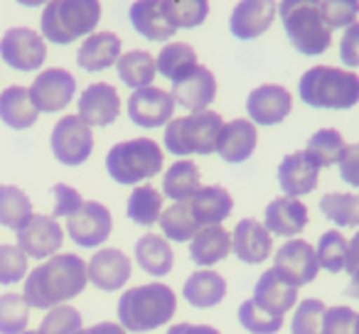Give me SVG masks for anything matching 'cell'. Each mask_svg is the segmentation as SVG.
Returning <instances> with one entry per match:
<instances>
[{"label":"cell","instance_id":"cell-1","mask_svg":"<svg viewBox=\"0 0 359 334\" xmlns=\"http://www.w3.org/2000/svg\"><path fill=\"white\" fill-rule=\"evenodd\" d=\"M86 263L76 253H57L47 263L37 265L25 280V302L37 309L60 307L86 288Z\"/></svg>","mask_w":359,"mask_h":334},{"label":"cell","instance_id":"cell-2","mask_svg":"<svg viewBox=\"0 0 359 334\" xmlns=\"http://www.w3.org/2000/svg\"><path fill=\"white\" fill-rule=\"evenodd\" d=\"M177 298L163 283L130 288L118 300V322L126 332H153L175 317Z\"/></svg>","mask_w":359,"mask_h":334},{"label":"cell","instance_id":"cell-3","mask_svg":"<svg viewBox=\"0 0 359 334\" xmlns=\"http://www.w3.org/2000/svg\"><path fill=\"white\" fill-rule=\"evenodd\" d=\"M300 101L310 109L347 111L359 104V74L337 67H313L298 81Z\"/></svg>","mask_w":359,"mask_h":334},{"label":"cell","instance_id":"cell-4","mask_svg":"<svg viewBox=\"0 0 359 334\" xmlns=\"http://www.w3.org/2000/svg\"><path fill=\"white\" fill-rule=\"evenodd\" d=\"M101 20V6L96 0H55L42 13V40L55 45H72L79 37L94 35Z\"/></svg>","mask_w":359,"mask_h":334},{"label":"cell","instance_id":"cell-5","mask_svg":"<svg viewBox=\"0 0 359 334\" xmlns=\"http://www.w3.org/2000/svg\"><path fill=\"white\" fill-rule=\"evenodd\" d=\"M285 35L290 45L305 57H318L327 52L332 42V30L320 13L318 0H285L278 6Z\"/></svg>","mask_w":359,"mask_h":334},{"label":"cell","instance_id":"cell-6","mask_svg":"<svg viewBox=\"0 0 359 334\" xmlns=\"http://www.w3.org/2000/svg\"><path fill=\"white\" fill-rule=\"evenodd\" d=\"M163 170V150L155 140L135 138L116 143L106 155V172L118 185H138Z\"/></svg>","mask_w":359,"mask_h":334},{"label":"cell","instance_id":"cell-7","mask_svg":"<svg viewBox=\"0 0 359 334\" xmlns=\"http://www.w3.org/2000/svg\"><path fill=\"white\" fill-rule=\"evenodd\" d=\"M224 125L219 113L200 111L185 118H172L165 128V150L172 155H212L217 150V138Z\"/></svg>","mask_w":359,"mask_h":334},{"label":"cell","instance_id":"cell-8","mask_svg":"<svg viewBox=\"0 0 359 334\" xmlns=\"http://www.w3.org/2000/svg\"><path fill=\"white\" fill-rule=\"evenodd\" d=\"M50 145L57 162L67 165V167H76V165H84L91 158L94 133L79 116H65L52 128Z\"/></svg>","mask_w":359,"mask_h":334},{"label":"cell","instance_id":"cell-9","mask_svg":"<svg viewBox=\"0 0 359 334\" xmlns=\"http://www.w3.org/2000/svg\"><path fill=\"white\" fill-rule=\"evenodd\" d=\"M0 57L15 71H37L47 60V45L40 32L13 27L0 40Z\"/></svg>","mask_w":359,"mask_h":334},{"label":"cell","instance_id":"cell-10","mask_svg":"<svg viewBox=\"0 0 359 334\" xmlns=\"http://www.w3.org/2000/svg\"><path fill=\"white\" fill-rule=\"evenodd\" d=\"M27 91L37 113H57V111H65L74 99L76 79L72 76V71L55 67V69L40 71Z\"/></svg>","mask_w":359,"mask_h":334},{"label":"cell","instance_id":"cell-11","mask_svg":"<svg viewBox=\"0 0 359 334\" xmlns=\"http://www.w3.org/2000/svg\"><path fill=\"white\" fill-rule=\"evenodd\" d=\"M114 229L111 211L99 202H84L74 214L67 219V234L81 249H96L106 244Z\"/></svg>","mask_w":359,"mask_h":334},{"label":"cell","instance_id":"cell-12","mask_svg":"<svg viewBox=\"0 0 359 334\" xmlns=\"http://www.w3.org/2000/svg\"><path fill=\"white\" fill-rule=\"evenodd\" d=\"M18 234V249L27 256V258H52L57 256V251L62 249V241H65V231L57 224V219L45 214H32Z\"/></svg>","mask_w":359,"mask_h":334},{"label":"cell","instance_id":"cell-13","mask_svg":"<svg viewBox=\"0 0 359 334\" xmlns=\"http://www.w3.org/2000/svg\"><path fill=\"white\" fill-rule=\"evenodd\" d=\"M276 270L288 280L290 285H308L318 278V256L315 249L303 239H290L288 244H283L276 251Z\"/></svg>","mask_w":359,"mask_h":334},{"label":"cell","instance_id":"cell-14","mask_svg":"<svg viewBox=\"0 0 359 334\" xmlns=\"http://www.w3.org/2000/svg\"><path fill=\"white\" fill-rule=\"evenodd\" d=\"M293 111V96L278 84H264L246 99V113L254 125H278Z\"/></svg>","mask_w":359,"mask_h":334},{"label":"cell","instance_id":"cell-15","mask_svg":"<svg viewBox=\"0 0 359 334\" xmlns=\"http://www.w3.org/2000/svg\"><path fill=\"white\" fill-rule=\"evenodd\" d=\"M172 96L168 91L158 89V86L138 89L128 99V118L138 128H160V125L170 123L172 120Z\"/></svg>","mask_w":359,"mask_h":334},{"label":"cell","instance_id":"cell-16","mask_svg":"<svg viewBox=\"0 0 359 334\" xmlns=\"http://www.w3.org/2000/svg\"><path fill=\"white\" fill-rule=\"evenodd\" d=\"M121 113V99L118 91L111 84H91L81 91L79 96V118L86 125H96V128H106V125L116 123Z\"/></svg>","mask_w":359,"mask_h":334},{"label":"cell","instance_id":"cell-17","mask_svg":"<svg viewBox=\"0 0 359 334\" xmlns=\"http://www.w3.org/2000/svg\"><path fill=\"white\" fill-rule=\"evenodd\" d=\"M231 251L246 265H259L273 251V239L259 219H241L231 234Z\"/></svg>","mask_w":359,"mask_h":334},{"label":"cell","instance_id":"cell-18","mask_svg":"<svg viewBox=\"0 0 359 334\" xmlns=\"http://www.w3.org/2000/svg\"><path fill=\"white\" fill-rule=\"evenodd\" d=\"M256 143H259V130L251 120L236 118L222 125L219 138H217V150L219 158L229 165H239L254 155Z\"/></svg>","mask_w":359,"mask_h":334},{"label":"cell","instance_id":"cell-19","mask_svg":"<svg viewBox=\"0 0 359 334\" xmlns=\"http://www.w3.org/2000/svg\"><path fill=\"white\" fill-rule=\"evenodd\" d=\"M86 275L99 290L114 293L130 280V260L118 249H101L86 265Z\"/></svg>","mask_w":359,"mask_h":334},{"label":"cell","instance_id":"cell-20","mask_svg":"<svg viewBox=\"0 0 359 334\" xmlns=\"http://www.w3.org/2000/svg\"><path fill=\"white\" fill-rule=\"evenodd\" d=\"M251 300H254L261 309H266L269 314L283 317V314L288 312L290 307H295V302H298V288L290 285L276 268H269L256 280L254 298Z\"/></svg>","mask_w":359,"mask_h":334},{"label":"cell","instance_id":"cell-21","mask_svg":"<svg viewBox=\"0 0 359 334\" xmlns=\"http://www.w3.org/2000/svg\"><path fill=\"white\" fill-rule=\"evenodd\" d=\"M170 96L185 111L200 113V111H207V106L217 99V79L207 67L197 64V69L192 74H187L177 84H172V94Z\"/></svg>","mask_w":359,"mask_h":334},{"label":"cell","instance_id":"cell-22","mask_svg":"<svg viewBox=\"0 0 359 334\" xmlns=\"http://www.w3.org/2000/svg\"><path fill=\"white\" fill-rule=\"evenodd\" d=\"M276 3L271 0H244L234 8L229 18V30L236 40H256L261 37L276 18Z\"/></svg>","mask_w":359,"mask_h":334},{"label":"cell","instance_id":"cell-23","mask_svg":"<svg viewBox=\"0 0 359 334\" xmlns=\"http://www.w3.org/2000/svg\"><path fill=\"white\" fill-rule=\"evenodd\" d=\"M320 167L305 153H290L278 165V185L285 197L298 200L318 187Z\"/></svg>","mask_w":359,"mask_h":334},{"label":"cell","instance_id":"cell-24","mask_svg":"<svg viewBox=\"0 0 359 334\" xmlns=\"http://www.w3.org/2000/svg\"><path fill=\"white\" fill-rule=\"evenodd\" d=\"M128 20L133 30L150 42H165L177 32L165 11V0H138L128 8Z\"/></svg>","mask_w":359,"mask_h":334},{"label":"cell","instance_id":"cell-25","mask_svg":"<svg viewBox=\"0 0 359 334\" xmlns=\"http://www.w3.org/2000/svg\"><path fill=\"white\" fill-rule=\"evenodd\" d=\"M264 226L269 229V234L293 239L308 226V207L298 200H290V197H276L266 207Z\"/></svg>","mask_w":359,"mask_h":334},{"label":"cell","instance_id":"cell-26","mask_svg":"<svg viewBox=\"0 0 359 334\" xmlns=\"http://www.w3.org/2000/svg\"><path fill=\"white\" fill-rule=\"evenodd\" d=\"M187 204H190L192 214H195L197 224H200L202 229H207V226H219L222 221H224L226 216H231V211H234V200H231L229 192L219 185L200 187V192H197Z\"/></svg>","mask_w":359,"mask_h":334},{"label":"cell","instance_id":"cell-27","mask_svg":"<svg viewBox=\"0 0 359 334\" xmlns=\"http://www.w3.org/2000/svg\"><path fill=\"white\" fill-rule=\"evenodd\" d=\"M121 57V40L114 32H94L76 52V64L84 71H104L114 67Z\"/></svg>","mask_w":359,"mask_h":334},{"label":"cell","instance_id":"cell-28","mask_svg":"<svg viewBox=\"0 0 359 334\" xmlns=\"http://www.w3.org/2000/svg\"><path fill=\"white\" fill-rule=\"evenodd\" d=\"M224 295H226V283L215 270H197V273H192L185 280V288H182L185 302L197 309L217 307L224 300Z\"/></svg>","mask_w":359,"mask_h":334},{"label":"cell","instance_id":"cell-29","mask_svg":"<svg viewBox=\"0 0 359 334\" xmlns=\"http://www.w3.org/2000/svg\"><path fill=\"white\" fill-rule=\"evenodd\" d=\"M37 109L25 86H8L0 94V120L13 130H27L37 123Z\"/></svg>","mask_w":359,"mask_h":334},{"label":"cell","instance_id":"cell-30","mask_svg":"<svg viewBox=\"0 0 359 334\" xmlns=\"http://www.w3.org/2000/svg\"><path fill=\"white\" fill-rule=\"evenodd\" d=\"M135 263L153 278H163L172 270L175 253L165 236L158 234H145L135 241Z\"/></svg>","mask_w":359,"mask_h":334},{"label":"cell","instance_id":"cell-31","mask_svg":"<svg viewBox=\"0 0 359 334\" xmlns=\"http://www.w3.org/2000/svg\"><path fill=\"white\" fill-rule=\"evenodd\" d=\"M229 253H231V236L222 226L200 229L190 244V258L197 265H202V268H210V265L219 263Z\"/></svg>","mask_w":359,"mask_h":334},{"label":"cell","instance_id":"cell-32","mask_svg":"<svg viewBox=\"0 0 359 334\" xmlns=\"http://www.w3.org/2000/svg\"><path fill=\"white\" fill-rule=\"evenodd\" d=\"M200 167L192 160H177L165 170L163 192L172 202H190L200 192Z\"/></svg>","mask_w":359,"mask_h":334},{"label":"cell","instance_id":"cell-33","mask_svg":"<svg viewBox=\"0 0 359 334\" xmlns=\"http://www.w3.org/2000/svg\"><path fill=\"white\" fill-rule=\"evenodd\" d=\"M116 71H118V79L123 81L128 89L138 91V89L153 86V79H155V74H158V67H155V60L150 57V52L130 50L118 57Z\"/></svg>","mask_w":359,"mask_h":334},{"label":"cell","instance_id":"cell-34","mask_svg":"<svg viewBox=\"0 0 359 334\" xmlns=\"http://www.w3.org/2000/svg\"><path fill=\"white\" fill-rule=\"evenodd\" d=\"M155 67H158V74H163L165 79L177 84V81H182L187 74H192L197 69V52L195 47L185 45V42H170V45H165L160 50Z\"/></svg>","mask_w":359,"mask_h":334},{"label":"cell","instance_id":"cell-35","mask_svg":"<svg viewBox=\"0 0 359 334\" xmlns=\"http://www.w3.org/2000/svg\"><path fill=\"white\" fill-rule=\"evenodd\" d=\"M160 229H163V234H165V241L185 244V241L195 239L202 226L197 224L195 214H192L187 202H175L172 207H168V209L160 214Z\"/></svg>","mask_w":359,"mask_h":334},{"label":"cell","instance_id":"cell-36","mask_svg":"<svg viewBox=\"0 0 359 334\" xmlns=\"http://www.w3.org/2000/svg\"><path fill=\"white\" fill-rule=\"evenodd\" d=\"M126 214H128V219L133 224L148 229L155 221H160V214H163V195L153 185L135 187L128 197V204H126Z\"/></svg>","mask_w":359,"mask_h":334},{"label":"cell","instance_id":"cell-37","mask_svg":"<svg viewBox=\"0 0 359 334\" xmlns=\"http://www.w3.org/2000/svg\"><path fill=\"white\" fill-rule=\"evenodd\" d=\"M320 211L325 219L337 224L339 229H357L359 226V197L349 192H330L320 200Z\"/></svg>","mask_w":359,"mask_h":334},{"label":"cell","instance_id":"cell-38","mask_svg":"<svg viewBox=\"0 0 359 334\" xmlns=\"http://www.w3.org/2000/svg\"><path fill=\"white\" fill-rule=\"evenodd\" d=\"M32 216V204L22 190L0 185V226L18 231Z\"/></svg>","mask_w":359,"mask_h":334},{"label":"cell","instance_id":"cell-39","mask_svg":"<svg viewBox=\"0 0 359 334\" xmlns=\"http://www.w3.org/2000/svg\"><path fill=\"white\" fill-rule=\"evenodd\" d=\"M344 148H347V145H344L342 133H339V130L323 128V130H318L315 135H310L305 155H308V158L313 160L318 167H330V165L339 162Z\"/></svg>","mask_w":359,"mask_h":334},{"label":"cell","instance_id":"cell-40","mask_svg":"<svg viewBox=\"0 0 359 334\" xmlns=\"http://www.w3.org/2000/svg\"><path fill=\"white\" fill-rule=\"evenodd\" d=\"M30 322V305L18 293L0 295V334H22Z\"/></svg>","mask_w":359,"mask_h":334},{"label":"cell","instance_id":"cell-41","mask_svg":"<svg viewBox=\"0 0 359 334\" xmlns=\"http://www.w3.org/2000/svg\"><path fill=\"white\" fill-rule=\"evenodd\" d=\"M315 256H318L320 268L330 270V273H339L347 268V239L337 229L325 231L318 241Z\"/></svg>","mask_w":359,"mask_h":334},{"label":"cell","instance_id":"cell-42","mask_svg":"<svg viewBox=\"0 0 359 334\" xmlns=\"http://www.w3.org/2000/svg\"><path fill=\"white\" fill-rule=\"evenodd\" d=\"M165 11H168L170 22L177 27H197L207 20L210 15V3L207 0H185V3H180V0H165Z\"/></svg>","mask_w":359,"mask_h":334},{"label":"cell","instance_id":"cell-43","mask_svg":"<svg viewBox=\"0 0 359 334\" xmlns=\"http://www.w3.org/2000/svg\"><path fill=\"white\" fill-rule=\"evenodd\" d=\"M239 322L246 332L251 334H276L283 327V317L269 314L266 309H261L254 300H244L239 305Z\"/></svg>","mask_w":359,"mask_h":334},{"label":"cell","instance_id":"cell-44","mask_svg":"<svg viewBox=\"0 0 359 334\" xmlns=\"http://www.w3.org/2000/svg\"><path fill=\"white\" fill-rule=\"evenodd\" d=\"M325 307L320 300H303V302L295 307L293 322H290V332L293 334H323V319H325Z\"/></svg>","mask_w":359,"mask_h":334},{"label":"cell","instance_id":"cell-45","mask_svg":"<svg viewBox=\"0 0 359 334\" xmlns=\"http://www.w3.org/2000/svg\"><path fill=\"white\" fill-rule=\"evenodd\" d=\"M79 329H81V314L76 312L74 307L60 305V307H52L50 312H47V317L42 319L37 332L40 334H76Z\"/></svg>","mask_w":359,"mask_h":334},{"label":"cell","instance_id":"cell-46","mask_svg":"<svg viewBox=\"0 0 359 334\" xmlns=\"http://www.w3.org/2000/svg\"><path fill=\"white\" fill-rule=\"evenodd\" d=\"M27 275V256L18 246L0 244V285H15Z\"/></svg>","mask_w":359,"mask_h":334},{"label":"cell","instance_id":"cell-47","mask_svg":"<svg viewBox=\"0 0 359 334\" xmlns=\"http://www.w3.org/2000/svg\"><path fill=\"white\" fill-rule=\"evenodd\" d=\"M320 13H323L327 27H349L354 25L359 15V3L357 0H318Z\"/></svg>","mask_w":359,"mask_h":334},{"label":"cell","instance_id":"cell-48","mask_svg":"<svg viewBox=\"0 0 359 334\" xmlns=\"http://www.w3.org/2000/svg\"><path fill=\"white\" fill-rule=\"evenodd\" d=\"M323 334H357V312L347 305L327 307L323 319Z\"/></svg>","mask_w":359,"mask_h":334},{"label":"cell","instance_id":"cell-49","mask_svg":"<svg viewBox=\"0 0 359 334\" xmlns=\"http://www.w3.org/2000/svg\"><path fill=\"white\" fill-rule=\"evenodd\" d=\"M52 192H55V214H52V219H60V216H67V219H69V216L84 204L79 192H76L74 187L65 185V182L52 187Z\"/></svg>","mask_w":359,"mask_h":334},{"label":"cell","instance_id":"cell-50","mask_svg":"<svg viewBox=\"0 0 359 334\" xmlns=\"http://www.w3.org/2000/svg\"><path fill=\"white\" fill-rule=\"evenodd\" d=\"M339 60L349 69L359 67V22H354V25H349L344 30L342 42H339Z\"/></svg>","mask_w":359,"mask_h":334},{"label":"cell","instance_id":"cell-51","mask_svg":"<svg viewBox=\"0 0 359 334\" xmlns=\"http://www.w3.org/2000/svg\"><path fill=\"white\" fill-rule=\"evenodd\" d=\"M337 165L342 182H347L349 187H359V143L347 145Z\"/></svg>","mask_w":359,"mask_h":334},{"label":"cell","instance_id":"cell-52","mask_svg":"<svg viewBox=\"0 0 359 334\" xmlns=\"http://www.w3.org/2000/svg\"><path fill=\"white\" fill-rule=\"evenodd\" d=\"M165 334H219V329L210 327V324H190V322H182V324H175V327H170Z\"/></svg>","mask_w":359,"mask_h":334},{"label":"cell","instance_id":"cell-53","mask_svg":"<svg viewBox=\"0 0 359 334\" xmlns=\"http://www.w3.org/2000/svg\"><path fill=\"white\" fill-rule=\"evenodd\" d=\"M359 268V231L352 236V241H347V273L352 275Z\"/></svg>","mask_w":359,"mask_h":334},{"label":"cell","instance_id":"cell-54","mask_svg":"<svg viewBox=\"0 0 359 334\" xmlns=\"http://www.w3.org/2000/svg\"><path fill=\"white\" fill-rule=\"evenodd\" d=\"M76 334H128V332L116 322H99V324H94V327L79 329Z\"/></svg>","mask_w":359,"mask_h":334},{"label":"cell","instance_id":"cell-55","mask_svg":"<svg viewBox=\"0 0 359 334\" xmlns=\"http://www.w3.org/2000/svg\"><path fill=\"white\" fill-rule=\"evenodd\" d=\"M344 293H347L349 298L359 300V268L352 273V280H349V285H347V288H344Z\"/></svg>","mask_w":359,"mask_h":334},{"label":"cell","instance_id":"cell-56","mask_svg":"<svg viewBox=\"0 0 359 334\" xmlns=\"http://www.w3.org/2000/svg\"><path fill=\"white\" fill-rule=\"evenodd\" d=\"M22 334H40V332H37V329H35V332H22Z\"/></svg>","mask_w":359,"mask_h":334},{"label":"cell","instance_id":"cell-57","mask_svg":"<svg viewBox=\"0 0 359 334\" xmlns=\"http://www.w3.org/2000/svg\"><path fill=\"white\" fill-rule=\"evenodd\" d=\"M357 334H359V314H357Z\"/></svg>","mask_w":359,"mask_h":334}]
</instances>
